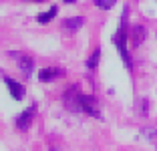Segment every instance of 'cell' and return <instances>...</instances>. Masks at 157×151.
Returning <instances> with one entry per match:
<instances>
[{
  "instance_id": "6da1fadb",
  "label": "cell",
  "mask_w": 157,
  "mask_h": 151,
  "mask_svg": "<svg viewBox=\"0 0 157 151\" xmlns=\"http://www.w3.org/2000/svg\"><path fill=\"white\" fill-rule=\"evenodd\" d=\"M127 12H129V8H123L119 28H117V32L113 34V45L117 46V50H119V55H121V59H123L125 67L129 69V67H131V59H129V50H127V41H129V30H127Z\"/></svg>"
},
{
  "instance_id": "ba28073f",
  "label": "cell",
  "mask_w": 157,
  "mask_h": 151,
  "mask_svg": "<svg viewBox=\"0 0 157 151\" xmlns=\"http://www.w3.org/2000/svg\"><path fill=\"white\" fill-rule=\"evenodd\" d=\"M85 24V18L83 16H73V18H67L65 22H63V28L65 30H69V32H75L77 28H81Z\"/></svg>"
},
{
  "instance_id": "4fadbf2b",
  "label": "cell",
  "mask_w": 157,
  "mask_h": 151,
  "mask_svg": "<svg viewBox=\"0 0 157 151\" xmlns=\"http://www.w3.org/2000/svg\"><path fill=\"white\" fill-rule=\"evenodd\" d=\"M147 137H149V141H151L153 145H155V149H157V131H155V129H149Z\"/></svg>"
},
{
  "instance_id": "5bb4252c",
  "label": "cell",
  "mask_w": 157,
  "mask_h": 151,
  "mask_svg": "<svg viewBox=\"0 0 157 151\" xmlns=\"http://www.w3.org/2000/svg\"><path fill=\"white\" fill-rule=\"evenodd\" d=\"M65 2H75V0H65Z\"/></svg>"
},
{
  "instance_id": "3957f363",
  "label": "cell",
  "mask_w": 157,
  "mask_h": 151,
  "mask_svg": "<svg viewBox=\"0 0 157 151\" xmlns=\"http://www.w3.org/2000/svg\"><path fill=\"white\" fill-rule=\"evenodd\" d=\"M8 56L10 59H14L16 60V64L20 67V71H22L24 75H30L33 73V67H34V60H33V56H28V55H24V52H8Z\"/></svg>"
},
{
  "instance_id": "7a4b0ae2",
  "label": "cell",
  "mask_w": 157,
  "mask_h": 151,
  "mask_svg": "<svg viewBox=\"0 0 157 151\" xmlns=\"http://www.w3.org/2000/svg\"><path fill=\"white\" fill-rule=\"evenodd\" d=\"M78 109L83 111V113L91 115V117L101 119V111H99L97 99H95L93 95H78Z\"/></svg>"
},
{
  "instance_id": "52a82bcc",
  "label": "cell",
  "mask_w": 157,
  "mask_h": 151,
  "mask_svg": "<svg viewBox=\"0 0 157 151\" xmlns=\"http://www.w3.org/2000/svg\"><path fill=\"white\" fill-rule=\"evenodd\" d=\"M63 75H65V71H63V69H56V67H46V69H40V71H38V79H40L42 83L55 81V79L63 77Z\"/></svg>"
},
{
  "instance_id": "8992f818",
  "label": "cell",
  "mask_w": 157,
  "mask_h": 151,
  "mask_svg": "<svg viewBox=\"0 0 157 151\" xmlns=\"http://www.w3.org/2000/svg\"><path fill=\"white\" fill-rule=\"evenodd\" d=\"M78 95H81V93H78V89L75 87V85L65 93V107H67V109L81 111V109H78Z\"/></svg>"
},
{
  "instance_id": "9a60e30c",
  "label": "cell",
  "mask_w": 157,
  "mask_h": 151,
  "mask_svg": "<svg viewBox=\"0 0 157 151\" xmlns=\"http://www.w3.org/2000/svg\"><path fill=\"white\" fill-rule=\"evenodd\" d=\"M33 2H42V0H33Z\"/></svg>"
},
{
  "instance_id": "30bf717a",
  "label": "cell",
  "mask_w": 157,
  "mask_h": 151,
  "mask_svg": "<svg viewBox=\"0 0 157 151\" xmlns=\"http://www.w3.org/2000/svg\"><path fill=\"white\" fill-rule=\"evenodd\" d=\"M129 34H131V38H133V45L137 46V45H141V41L145 38V28L143 26H133V30H131Z\"/></svg>"
},
{
  "instance_id": "8fae6325",
  "label": "cell",
  "mask_w": 157,
  "mask_h": 151,
  "mask_svg": "<svg viewBox=\"0 0 157 151\" xmlns=\"http://www.w3.org/2000/svg\"><path fill=\"white\" fill-rule=\"evenodd\" d=\"M99 59H101V48H95V50L91 52V56L87 59V67H89L91 71H93V69H97Z\"/></svg>"
},
{
  "instance_id": "277c9868",
  "label": "cell",
  "mask_w": 157,
  "mask_h": 151,
  "mask_svg": "<svg viewBox=\"0 0 157 151\" xmlns=\"http://www.w3.org/2000/svg\"><path fill=\"white\" fill-rule=\"evenodd\" d=\"M34 113H36V105H33V107H28V109H24L22 113L16 117V121H14L16 129H20V131H26V129L30 127V123H33V119H34Z\"/></svg>"
},
{
  "instance_id": "9c48e42d",
  "label": "cell",
  "mask_w": 157,
  "mask_h": 151,
  "mask_svg": "<svg viewBox=\"0 0 157 151\" xmlns=\"http://www.w3.org/2000/svg\"><path fill=\"white\" fill-rule=\"evenodd\" d=\"M55 16H56V6H51V8L46 10V12H40V14H38L36 20H38L40 24H46V22H51Z\"/></svg>"
},
{
  "instance_id": "5b68a950",
  "label": "cell",
  "mask_w": 157,
  "mask_h": 151,
  "mask_svg": "<svg viewBox=\"0 0 157 151\" xmlns=\"http://www.w3.org/2000/svg\"><path fill=\"white\" fill-rule=\"evenodd\" d=\"M4 83H6V87H8L10 95H12L16 101H22V99H24V95H26V89H24L22 83L14 81V79H10V77H4Z\"/></svg>"
},
{
  "instance_id": "7c38bea8",
  "label": "cell",
  "mask_w": 157,
  "mask_h": 151,
  "mask_svg": "<svg viewBox=\"0 0 157 151\" xmlns=\"http://www.w3.org/2000/svg\"><path fill=\"white\" fill-rule=\"evenodd\" d=\"M93 2H95V6H99L101 10H109V8L115 6L117 0H93Z\"/></svg>"
}]
</instances>
